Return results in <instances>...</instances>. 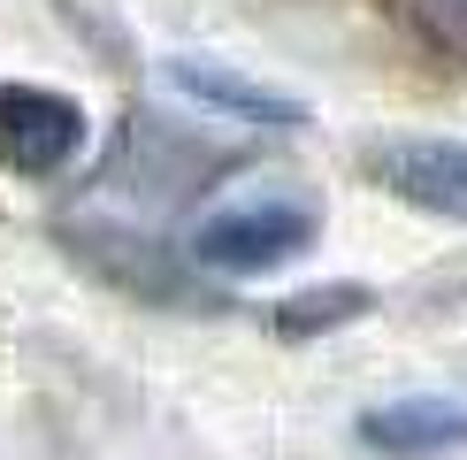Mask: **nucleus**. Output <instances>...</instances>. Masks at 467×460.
<instances>
[{
  "instance_id": "f257e3e1",
  "label": "nucleus",
  "mask_w": 467,
  "mask_h": 460,
  "mask_svg": "<svg viewBox=\"0 0 467 460\" xmlns=\"http://www.w3.org/2000/svg\"><path fill=\"white\" fill-rule=\"evenodd\" d=\"M322 238V207L306 192H238L192 223V261L215 277H276Z\"/></svg>"
},
{
  "instance_id": "f03ea898",
  "label": "nucleus",
  "mask_w": 467,
  "mask_h": 460,
  "mask_svg": "<svg viewBox=\"0 0 467 460\" xmlns=\"http://www.w3.org/2000/svg\"><path fill=\"white\" fill-rule=\"evenodd\" d=\"M85 108L54 85H16L0 77V169L8 177H62L85 153Z\"/></svg>"
},
{
  "instance_id": "20e7f679",
  "label": "nucleus",
  "mask_w": 467,
  "mask_h": 460,
  "mask_svg": "<svg viewBox=\"0 0 467 460\" xmlns=\"http://www.w3.org/2000/svg\"><path fill=\"white\" fill-rule=\"evenodd\" d=\"M169 92H184L200 115H215V123H253V131H299L306 108L291 100V92L261 85V77L230 69V62H207V54H169L161 62Z\"/></svg>"
},
{
  "instance_id": "39448f33",
  "label": "nucleus",
  "mask_w": 467,
  "mask_h": 460,
  "mask_svg": "<svg viewBox=\"0 0 467 460\" xmlns=\"http://www.w3.org/2000/svg\"><path fill=\"white\" fill-rule=\"evenodd\" d=\"M360 445L383 460H460L467 453V399H391V407H368L360 414Z\"/></svg>"
},
{
  "instance_id": "7ed1b4c3",
  "label": "nucleus",
  "mask_w": 467,
  "mask_h": 460,
  "mask_svg": "<svg viewBox=\"0 0 467 460\" xmlns=\"http://www.w3.org/2000/svg\"><path fill=\"white\" fill-rule=\"evenodd\" d=\"M368 169L391 200L421 207V215L467 223V139H437V131H406V139L368 146Z\"/></svg>"
},
{
  "instance_id": "423d86ee",
  "label": "nucleus",
  "mask_w": 467,
  "mask_h": 460,
  "mask_svg": "<svg viewBox=\"0 0 467 460\" xmlns=\"http://www.w3.org/2000/svg\"><path fill=\"white\" fill-rule=\"evenodd\" d=\"M368 315V292L360 284H329V292H291L276 307V330L284 338H315V330H345V322Z\"/></svg>"
}]
</instances>
